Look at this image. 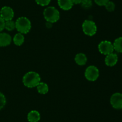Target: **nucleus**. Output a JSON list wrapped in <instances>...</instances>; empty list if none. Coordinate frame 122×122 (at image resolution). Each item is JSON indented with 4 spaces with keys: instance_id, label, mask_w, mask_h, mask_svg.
Here are the masks:
<instances>
[{
    "instance_id": "nucleus-1",
    "label": "nucleus",
    "mask_w": 122,
    "mask_h": 122,
    "mask_svg": "<svg viewBox=\"0 0 122 122\" xmlns=\"http://www.w3.org/2000/svg\"><path fill=\"white\" fill-rule=\"evenodd\" d=\"M41 77L39 74L34 71L26 73L23 78V83L26 87L29 88L36 87L40 83Z\"/></svg>"
},
{
    "instance_id": "nucleus-2",
    "label": "nucleus",
    "mask_w": 122,
    "mask_h": 122,
    "mask_svg": "<svg viewBox=\"0 0 122 122\" xmlns=\"http://www.w3.org/2000/svg\"><path fill=\"white\" fill-rule=\"evenodd\" d=\"M15 28L22 34L28 33L31 29L30 21L26 17H20L15 22Z\"/></svg>"
},
{
    "instance_id": "nucleus-3",
    "label": "nucleus",
    "mask_w": 122,
    "mask_h": 122,
    "mask_svg": "<svg viewBox=\"0 0 122 122\" xmlns=\"http://www.w3.org/2000/svg\"><path fill=\"white\" fill-rule=\"evenodd\" d=\"M44 16L45 20L51 23L57 22L60 19V13L54 7H48L44 11Z\"/></svg>"
},
{
    "instance_id": "nucleus-4",
    "label": "nucleus",
    "mask_w": 122,
    "mask_h": 122,
    "mask_svg": "<svg viewBox=\"0 0 122 122\" xmlns=\"http://www.w3.org/2000/svg\"><path fill=\"white\" fill-rule=\"evenodd\" d=\"M82 29L86 35L88 36H93L96 33L97 28L94 22L92 20H86L82 24Z\"/></svg>"
},
{
    "instance_id": "nucleus-5",
    "label": "nucleus",
    "mask_w": 122,
    "mask_h": 122,
    "mask_svg": "<svg viewBox=\"0 0 122 122\" xmlns=\"http://www.w3.org/2000/svg\"><path fill=\"white\" fill-rule=\"evenodd\" d=\"M98 49L101 54L104 55H108L113 53L114 50L113 44L109 41H102L99 44Z\"/></svg>"
},
{
    "instance_id": "nucleus-6",
    "label": "nucleus",
    "mask_w": 122,
    "mask_h": 122,
    "mask_svg": "<svg viewBox=\"0 0 122 122\" xmlns=\"http://www.w3.org/2000/svg\"><path fill=\"white\" fill-rule=\"evenodd\" d=\"M86 78L91 81H94L97 80L99 77V70L96 67L91 65L86 69L85 72Z\"/></svg>"
},
{
    "instance_id": "nucleus-7",
    "label": "nucleus",
    "mask_w": 122,
    "mask_h": 122,
    "mask_svg": "<svg viewBox=\"0 0 122 122\" xmlns=\"http://www.w3.org/2000/svg\"><path fill=\"white\" fill-rule=\"evenodd\" d=\"M110 104L114 108L122 109V93H115L110 98Z\"/></svg>"
},
{
    "instance_id": "nucleus-8",
    "label": "nucleus",
    "mask_w": 122,
    "mask_h": 122,
    "mask_svg": "<svg viewBox=\"0 0 122 122\" xmlns=\"http://www.w3.org/2000/svg\"><path fill=\"white\" fill-rule=\"evenodd\" d=\"M0 16L5 22L8 21V20H11L14 17V11L11 7H8V6H5L1 9Z\"/></svg>"
},
{
    "instance_id": "nucleus-9",
    "label": "nucleus",
    "mask_w": 122,
    "mask_h": 122,
    "mask_svg": "<svg viewBox=\"0 0 122 122\" xmlns=\"http://www.w3.org/2000/svg\"><path fill=\"white\" fill-rule=\"evenodd\" d=\"M118 56L116 53H112L108 55H106L105 59V63L108 67H113L117 63Z\"/></svg>"
},
{
    "instance_id": "nucleus-10",
    "label": "nucleus",
    "mask_w": 122,
    "mask_h": 122,
    "mask_svg": "<svg viewBox=\"0 0 122 122\" xmlns=\"http://www.w3.org/2000/svg\"><path fill=\"white\" fill-rule=\"evenodd\" d=\"M11 37L8 33L2 32L0 33V46L6 47L11 43Z\"/></svg>"
},
{
    "instance_id": "nucleus-11",
    "label": "nucleus",
    "mask_w": 122,
    "mask_h": 122,
    "mask_svg": "<svg viewBox=\"0 0 122 122\" xmlns=\"http://www.w3.org/2000/svg\"><path fill=\"white\" fill-rule=\"evenodd\" d=\"M40 118V114L36 110L30 111L27 114V120L29 122H38Z\"/></svg>"
},
{
    "instance_id": "nucleus-12",
    "label": "nucleus",
    "mask_w": 122,
    "mask_h": 122,
    "mask_svg": "<svg viewBox=\"0 0 122 122\" xmlns=\"http://www.w3.org/2000/svg\"><path fill=\"white\" fill-rule=\"evenodd\" d=\"M58 4L61 9L66 11L71 9L73 6L71 0H58Z\"/></svg>"
},
{
    "instance_id": "nucleus-13",
    "label": "nucleus",
    "mask_w": 122,
    "mask_h": 122,
    "mask_svg": "<svg viewBox=\"0 0 122 122\" xmlns=\"http://www.w3.org/2000/svg\"><path fill=\"white\" fill-rule=\"evenodd\" d=\"M75 62L77 65L80 66L85 65L87 62V57L85 54L80 53L77 54L75 56Z\"/></svg>"
},
{
    "instance_id": "nucleus-14",
    "label": "nucleus",
    "mask_w": 122,
    "mask_h": 122,
    "mask_svg": "<svg viewBox=\"0 0 122 122\" xmlns=\"http://www.w3.org/2000/svg\"><path fill=\"white\" fill-rule=\"evenodd\" d=\"M36 87L38 92H39L40 94H46V93H48V92L49 90L48 86L47 84H46L45 83L40 82L38 84V86H37Z\"/></svg>"
},
{
    "instance_id": "nucleus-15",
    "label": "nucleus",
    "mask_w": 122,
    "mask_h": 122,
    "mask_svg": "<svg viewBox=\"0 0 122 122\" xmlns=\"http://www.w3.org/2000/svg\"><path fill=\"white\" fill-rule=\"evenodd\" d=\"M24 41H25V37L23 34L21 33H16L13 38V42L17 46L22 45L23 43H24Z\"/></svg>"
},
{
    "instance_id": "nucleus-16",
    "label": "nucleus",
    "mask_w": 122,
    "mask_h": 122,
    "mask_svg": "<svg viewBox=\"0 0 122 122\" xmlns=\"http://www.w3.org/2000/svg\"><path fill=\"white\" fill-rule=\"evenodd\" d=\"M114 50L119 53H122V37L115 39L113 43Z\"/></svg>"
},
{
    "instance_id": "nucleus-17",
    "label": "nucleus",
    "mask_w": 122,
    "mask_h": 122,
    "mask_svg": "<svg viewBox=\"0 0 122 122\" xmlns=\"http://www.w3.org/2000/svg\"><path fill=\"white\" fill-rule=\"evenodd\" d=\"M5 28L8 31H11L15 28V23L13 20L6 21L5 23Z\"/></svg>"
},
{
    "instance_id": "nucleus-18",
    "label": "nucleus",
    "mask_w": 122,
    "mask_h": 122,
    "mask_svg": "<svg viewBox=\"0 0 122 122\" xmlns=\"http://www.w3.org/2000/svg\"><path fill=\"white\" fill-rule=\"evenodd\" d=\"M105 7H106V10H107L109 12H112L115 10L116 8V6L115 4L112 1H109L106 5H105Z\"/></svg>"
},
{
    "instance_id": "nucleus-19",
    "label": "nucleus",
    "mask_w": 122,
    "mask_h": 122,
    "mask_svg": "<svg viewBox=\"0 0 122 122\" xmlns=\"http://www.w3.org/2000/svg\"><path fill=\"white\" fill-rule=\"evenodd\" d=\"M81 4L84 8H89L92 6V0H82Z\"/></svg>"
},
{
    "instance_id": "nucleus-20",
    "label": "nucleus",
    "mask_w": 122,
    "mask_h": 122,
    "mask_svg": "<svg viewBox=\"0 0 122 122\" xmlns=\"http://www.w3.org/2000/svg\"><path fill=\"white\" fill-rule=\"evenodd\" d=\"M6 104V98L4 94L0 92V110L3 108Z\"/></svg>"
},
{
    "instance_id": "nucleus-21",
    "label": "nucleus",
    "mask_w": 122,
    "mask_h": 122,
    "mask_svg": "<svg viewBox=\"0 0 122 122\" xmlns=\"http://www.w3.org/2000/svg\"><path fill=\"white\" fill-rule=\"evenodd\" d=\"M38 5L41 6H46L50 3L51 0H35Z\"/></svg>"
},
{
    "instance_id": "nucleus-22",
    "label": "nucleus",
    "mask_w": 122,
    "mask_h": 122,
    "mask_svg": "<svg viewBox=\"0 0 122 122\" xmlns=\"http://www.w3.org/2000/svg\"><path fill=\"white\" fill-rule=\"evenodd\" d=\"M110 0H94L95 3L99 6H104Z\"/></svg>"
},
{
    "instance_id": "nucleus-23",
    "label": "nucleus",
    "mask_w": 122,
    "mask_h": 122,
    "mask_svg": "<svg viewBox=\"0 0 122 122\" xmlns=\"http://www.w3.org/2000/svg\"><path fill=\"white\" fill-rule=\"evenodd\" d=\"M5 21L0 16V32L5 28Z\"/></svg>"
},
{
    "instance_id": "nucleus-24",
    "label": "nucleus",
    "mask_w": 122,
    "mask_h": 122,
    "mask_svg": "<svg viewBox=\"0 0 122 122\" xmlns=\"http://www.w3.org/2000/svg\"><path fill=\"white\" fill-rule=\"evenodd\" d=\"M82 0H71L73 4H79L81 3Z\"/></svg>"
},
{
    "instance_id": "nucleus-25",
    "label": "nucleus",
    "mask_w": 122,
    "mask_h": 122,
    "mask_svg": "<svg viewBox=\"0 0 122 122\" xmlns=\"http://www.w3.org/2000/svg\"><path fill=\"white\" fill-rule=\"evenodd\" d=\"M46 26H47L48 28H50L51 26V23H50V22H47V23H46Z\"/></svg>"
}]
</instances>
